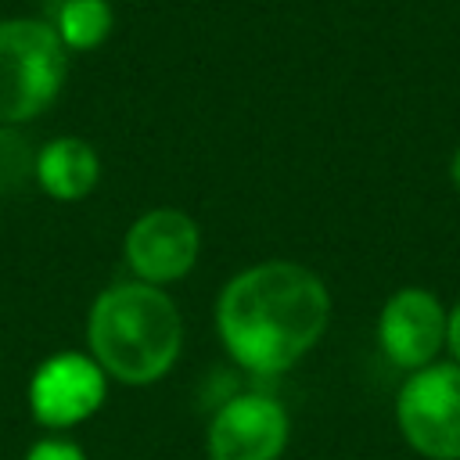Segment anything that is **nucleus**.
<instances>
[{"instance_id": "6", "label": "nucleus", "mask_w": 460, "mask_h": 460, "mask_svg": "<svg viewBox=\"0 0 460 460\" xmlns=\"http://www.w3.org/2000/svg\"><path fill=\"white\" fill-rule=\"evenodd\" d=\"M284 446H288V413L270 395L230 399L208 428L212 460H277Z\"/></svg>"}, {"instance_id": "9", "label": "nucleus", "mask_w": 460, "mask_h": 460, "mask_svg": "<svg viewBox=\"0 0 460 460\" xmlns=\"http://www.w3.org/2000/svg\"><path fill=\"white\" fill-rule=\"evenodd\" d=\"M97 172H101V165H97L93 147L75 137L50 140L36 155V180L58 201H75V198L90 194L97 183Z\"/></svg>"}, {"instance_id": "14", "label": "nucleus", "mask_w": 460, "mask_h": 460, "mask_svg": "<svg viewBox=\"0 0 460 460\" xmlns=\"http://www.w3.org/2000/svg\"><path fill=\"white\" fill-rule=\"evenodd\" d=\"M449 172H453V183H456V190H460V151L453 155V165H449Z\"/></svg>"}, {"instance_id": "12", "label": "nucleus", "mask_w": 460, "mask_h": 460, "mask_svg": "<svg viewBox=\"0 0 460 460\" xmlns=\"http://www.w3.org/2000/svg\"><path fill=\"white\" fill-rule=\"evenodd\" d=\"M25 460H83V453L72 446V442H61V438H47V442H36L29 449Z\"/></svg>"}, {"instance_id": "5", "label": "nucleus", "mask_w": 460, "mask_h": 460, "mask_svg": "<svg viewBox=\"0 0 460 460\" xmlns=\"http://www.w3.org/2000/svg\"><path fill=\"white\" fill-rule=\"evenodd\" d=\"M201 248L198 223L176 208H155L140 216L126 234V259L144 284H165L183 277Z\"/></svg>"}, {"instance_id": "3", "label": "nucleus", "mask_w": 460, "mask_h": 460, "mask_svg": "<svg viewBox=\"0 0 460 460\" xmlns=\"http://www.w3.org/2000/svg\"><path fill=\"white\" fill-rule=\"evenodd\" d=\"M65 83V43L50 22H0V126L40 115Z\"/></svg>"}, {"instance_id": "11", "label": "nucleus", "mask_w": 460, "mask_h": 460, "mask_svg": "<svg viewBox=\"0 0 460 460\" xmlns=\"http://www.w3.org/2000/svg\"><path fill=\"white\" fill-rule=\"evenodd\" d=\"M36 176V151L18 129L0 126V198L18 194Z\"/></svg>"}, {"instance_id": "2", "label": "nucleus", "mask_w": 460, "mask_h": 460, "mask_svg": "<svg viewBox=\"0 0 460 460\" xmlns=\"http://www.w3.org/2000/svg\"><path fill=\"white\" fill-rule=\"evenodd\" d=\"M90 349L104 374L126 385L158 381L180 352V313L165 291L133 280L108 288L90 309Z\"/></svg>"}, {"instance_id": "4", "label": "nucleus", "mask_w": 460, "mask_h": 460, "mask_svg": "<svg viewBox=\"0 0 460 460\" xmlns=\"http://www.w3.org/2000/svg\"><path fill=\"white\" fill-rule=\"evenodd\" d=\"M406 442L428 460H460V363L420 367L395 402Z\"/></svg>"}, {"instance_id": "10", "label": "nucleus", "mask_w": 460, "mask_h": 460, "mask_svg": "<svg viewBox=\"0 0 460 460\" xmlns=\"http://www.w3.org/2000/svg\"><path fill=\"white\" fill-rule=\"evenodd\" d=\"M47 14L54 18V32L72 50H90L111 32L108 0H47Z\"/></svg>"}, {"instance_id": "8", "label": "nucleus", "mask_w": 460, "mask_h": 460, "mask_svg": "<svg viewBox=\"0 0 460 460\" xmlns=\"http://www.w3.org/2000/svg\"><path fill=\"white\" fill-rule=\"evenodd\" d=\"M377 338L395 367L420 370L446 345V313L431 291L402 288L385 302Z\"/></svg>"}, {"instance_id": "7", "label": "nucleus", "mask_w": 460, "mask_h": 460, "mask_svg": "<svg viewBox=\"0 0 460 460\" xmlns=\"http://www.w3.org/2000/svg\"><path fill=\"white\" fill-rule=\"evenodd\" d=\"M104 399V370L75 352L47 359L32 385H29V406L40 424L47 428H68L86 420Z\"/></svg>"}, {"instance_id": "1", "label": "nucleus", "mask_w": 460, "mask_h": 460, "mask_svg": "<svg viewBox=\"0 0 460 460\" xmlns=\"http://www.w3.org/2000/svg\"><path fill=\"white\" fill-rule=\"evenodd\" d=\"M331 316L320 277L298 262H262L234 277L216 305L226 352L252 374H280L298 363Z\"/></svg>"}, {"instance_id": "13", "label": "nucleus", "mask_w": 460, "mask_h": 460, "mask_svg": "<svg viewBox=\"0 0 460 460\" xmlns=\"http://www.w3.org/2000/svg\"><path fill=\"white\" fill-rule=\"evenodd\" d=\"M446 345H449V352H453L456 363H460V305L446 316Z\"/></svg>"}]
</instances>
